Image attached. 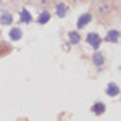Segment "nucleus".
Instances as JSON below:
<instances>
[{"instance_id":"nucleus-12","label":"nucleus","mask_w":121,"mask_h":121,"mask_svg":"<svg viewBox=\"0 0 121 121\" xmlns=\"http://www.w3.org/2000/svg\"><path fill=\"white\" fill-rule=\"evenodd\" d=\"M48 19H50V14H48V12H42L40 19H38V23H40V24H45Z\"/></svg>"},{"instance_id":"nucleus-1","label":"nucleus","mask_w":121,"mask_h":121,"mask_svg":"<svg viewBox=\"0 0 121 121\" xmlns=\"http://www.w3.org/2000/svg\"><path fill=\"white\" fill-rule=\"evenodd\" d=\"M86 42H88L93 48H99V47H100V38H99V35H95V33H90L88 38H86Z\"/></svg>"},{"instance_id":"nucleus-3","label":"nucleus","mask_w":121,"mask_h":121,"mask_svg":"<svg viewBox=\"0 0 121 121\" xmlns=\"http://www.w3.org/2000/svg\"><path fill=\"white\" fill-rule=\"evenodd\" d=\"M90 21H92V16H90V14H83V16L78 19V23H76V24H78V28H83V26H86Z\"/></svg>"},{"instance_id":"nucleus-2","label":"nucleus","mask_w":121,"mask_h":121,"mask_svg":"<svg viewBox=\"0 0 121 121\" xmlns=\"http://www.w3.org/2000/svg\"><path fill=\"white\" fill-rule=\"evenodd\" d=\"M10 52H12V47H10L7 42H0V57L7 56V54H10Z\"/></svg>"},{"instance_id":"nucleus-10","label":"nucleus","mask_w":121,"mask_h":121,"mask_svg":"<svg viewBox=\"0 0 121 121\" xmlns=\"http://www.w3.org/2000/svg\"><path fill=\"white\" fill-rule=\"evenodd\" d=\"M93 62H95V66H102L104 64V57L99 52H95V54H93Z\"/></svg>"},{"instance_id":"nucleus-13","label":"nucleus","mask_w":121,"mask_h":121,"mask_svg":"<svg viewBox=\"0 0 121 121\" xmlns=\"http://www.w3.org/2000/svg\"><path fill=\"white\" fill-rule=\"evenodd\" d=\"M69 42H71V43H78V42H80V35H78L76 31L69 33Z\"/></svg>"},{"instance_id":"nucleus-6","label":"nucleus","mask_w":121,"mask_h":121,"mask_svg":"<svg viewBox=\"0 0 121 121\" xmlns=\"http://www.w3.org/2000/svg\"><path fill=\"white\" fill-rule=\"evenodd\" d=\"M92 111H93V112H95V114H102L104 111H106V106H104V104H102V102H97V104H95V106H93V107H92Z\"/></svg>"},{"instance_id":"nucleus-11","label":"nucleus","mask_w":121,"mask_h":121,"mask_svg":"<svg viewBox=\"0 0 121 121\" xmlns=\"http://www.w3.org/2000/svg\"><path fill=\"white\" fill-rule=\"evenodd\" d=\"M0 23H2V24H10V23H12V16H10V14H4L2 17H0Z\"/></svg>"},{"instance_id":"nucleus-8","label":"nucleus","mask_w":121,"mask_h":121,"mask_svg":"<svg viewBox=\"0 0 121 121\" xmlns=\"http://www.w3.org/2000/svg\"><path fill=\"white\" fill-rule=\"evenodd\" d=\"M21 21H24V23H31V16H30V12H28V10H26V9H23V10H21Z\"/></svg>"},{"instance_id":"nucleus-7","label":"nucleus","mask_w":121,"mask_h":121,"mask_svg":"<svg viewBox=\"0 0 121 121\" xmlns=\"http://www.w3.org/2000/svg\"><path fill=\"white\" fill-rule=\"evenodd\" d=\"M66 12H68V5L59 4V5H57V16H59V17H64Z\"/></svg>"},{"instance_id":"nucleus-4","label":"nucleus","mask_w":121,"mask_h":121,"mask_svg":"<svg viewBox=\"0 0 121 121\" xmlns=\"http://www.w3.org/2000/svg\"><path fill=\"white\" fill-rule=\"evenodd\" d=\"M106 92H107V95H109V97H116L118 93H119V86H118L116 83H111V85L107 86V90H106Z\"/></svg>"},{"instance_id":"nucleus-9","label":"nucleus","mask_w":121,"mask_h":121,"mask_svg":"<svg viewBox=\"0 0 121 121\" xmlns=\"http://www.w3.org/2000/svg\"><path fill=\"white\" fill-rule=\"evenodd\" d=\"M118 36H119V33L112 30V31H109V33H107L106 40H107V42H116V40H118Z\"/></svg>"},{"instance_id":"nucleus-5","label":"nucleus","mask_w":121,"mask_h":121,"mask_svg":"<svg viewBox=\"0 0 121 121\" xmlns=\"http://www.w3.org/2000/svg\"><path fill=\"white\" fill-rule=\"evenodd\" d=\"M9 36H10V40H19V38L23 36V31H21L19 28H14L12 31L9 33Z\"/></svg>"}]
</instances>
